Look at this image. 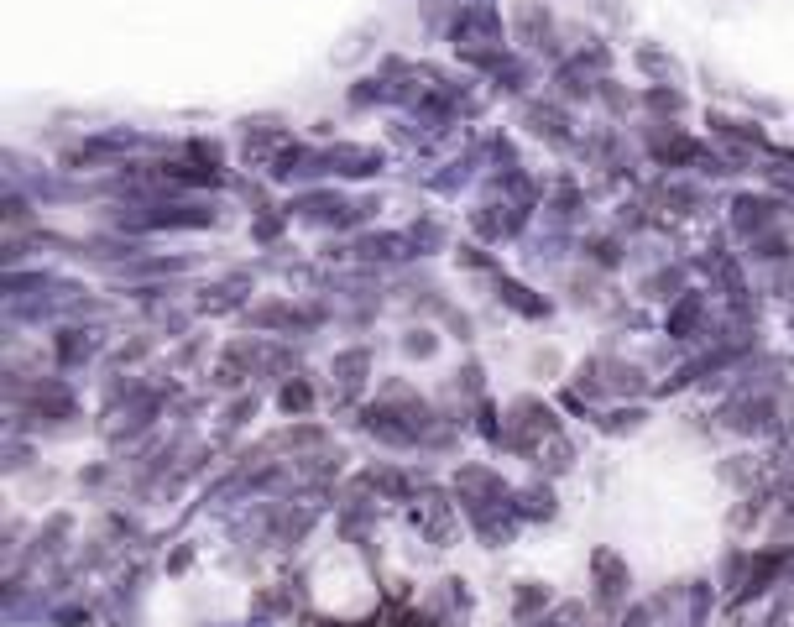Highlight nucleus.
<instances>
[{"mask_svg":"<svg viewBox=\"0 0 794 627\" xmlns=\"http://www.w3.org/2000/svg\"><path fill=\"white\" fill-rule=\"evenodd\" d=\"M695 319H700V298H685V304H680V314H669V330L680 335V330H690Z\"/></svg>","mask_w":794,"mask_h":627,"instance_id":"nucleus-2","label":"nucleus"},{"mask_svg":"<svg viewBox=\"0 0 794 627\" xmlns=\"http://www.w3.org/2000/svg\"><path fill=\"white\" fill-rule=\"evenodd\" d=\"M737 225H742V230L774 225V204H768V199H737Z\"/></svg>","mask_w":794,"mask_h":627,"instance_id":"nucleus-1","label":"nucleus"},{"mask_svg":"<svg viewBox=\"0 0 794 627\" xmlns=\"http://www.w3.org/2000/svg\"><path fill=\"white\" fill-rule=\"evenodd\" d=\"M283 408H309V387H303V382L283 387Z\"/></svg>","mask_w":794,"mask_h":627,"instance_id":"nucleus-3","label":"nucleus"}]
</instances>
